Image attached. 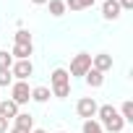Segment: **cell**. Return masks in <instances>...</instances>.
I'll return each instance as SVG.
<instances>
[{
    "mask_svg": "<svg viewBox=\"0 0 133 133\" xmlns=\"http://www.w3.org/2000/svg\"><path fill=\"white\" fill-rule=\"evenodd\" d=\"M50 84H52V97H57V99H65L71 94V76H68V71L65 68H55L52 73H50Z\"/></svg>",
    "mask_w": 133,
    "mask_h": 133,
    "instance_id": "obj_1",
    "label": "cell"
},
{
    "mask_svg": "<svg viewBox=\"0 0 133 133\" xmlns=\"http://www.w3.org/2000/svg\"><path fill=\"white\" fill-rule=\"evenodd\" d=\"M91 68V55L89 52H78V55H73V60H71V71H68V76L73 78V76H86V71Z\"/></svg>",
    "mask_w": 133,
    "mask_h": 133,
    "instance_id": "obj_2",
    "label": "cell"
},
{
    "mask_svg": "<svg viewBox=\"0 0 133 133\" xmlns=\"http://www.w3.org/2000/svg\"><path fill=\"white\" fill-rule=\"evenodd\" d=\"M11 76H13L16 81H29V78L34 76V65H31V60H13V65H11Z\"/></svg>",
    "mask_w": 133,
    "mask_h": 133,
    "instance_id": "obj_3",
    "label": "cell"
},
{
    "mask_svg": "<svg viewBox=\"0 0 133 133\" xmlns=\"http://www.w3.org/2000/svg\"><path fill=\"white\" fill-rule=\"evenodd\" d=\"M11 99L21 107V104H26L29 99H31V89H29V84L26 81H13L11 84Z\"/></svg>",
    "mask_w": 133,
    "mask_h": 133,
    "instance_id": "obj_4",
    "label": "cell"
},
{
    "mask_svg": "<svg viewBox=\"0 0 133 133\" xmlns=\"http://www.w3.org/2000/svg\"><path fill=\"white\" fill-rule=\"evenodd\" d=\"M97 110H99V104L94 102V97H81L78 104H76V112H78V117H84V120H94V117H97Z\"/></svg>",
    "mask_w": 133,
    "mask_h": 133,
    "instance_id": "obj_5",
    "label": "cell"
},
{
    "mask_svg": "<svg viewBox=\"0 0 133 133\" xmlns=\"http://www.w3.org/2000/svg\"><path fill=\"white\" fill-rule=\"evenodd\" d=\"M91 68H97L99 73H107V71H112V55H107V52L91 55Z\"/></svg>",
    "mask_w": 133,
    "mask_h": 133,
    "instance_id": "obj_6",
    "label": "cell"
},
{
    "mask_svg": "<svg viewBox=\"0 0 133 133\" xmlns=\"http://www.w3.org/2000/svg\"><path fill=\"white\" fill-rule=\"evenodd\" d=\"M120 5H117V0H104L102 3V18L104 21H117L120 18Z\"/></svg>",
    "mask_w": 133,
    "mask_h": 133,
    "instance_id": "obj_7",
    "label": "cell"
},
{
    "mask_svg": "<svg viewBox=\"0 0 133 133\" xmlns=\"http://www.w3.org/2000/svg\"><path fill=\"white\" fill-rule=\"evenodd\" d=\"M18 112H21V110H18V104H16L13 99H0V117H5V120H13Z\"/></svg>",
    "mask_w": 133,
    "mask_h": 133,
    "instance_id": "obj_8",
    "label": "cell"
},
{
    "mask_svg": "<svg viewBox=\"0 0 133 133\" xmlns=\"http://www.w3.org/2000/svg\"><path fill=\"white\" fill-rule=\"evenodd\" d=\"M31 52H34V44H13L11 50L13 60H31Z\"/></svg>",
    "mask_w": 133,
    "mask_h": 133,
    "instance_id": "obj_9",
    "label": "cell"
},
{
    "mask_svg": "<svg viewBox=\"0 0 133 133\" xmlns=\"http://www.w3.org/2000/svg\"><path fill=\"white\" fill-rule=\"evenodd\" d=\"M84 81H86V86L99 89V86L104 84V73H99L97 68H89V71H86V76H84Z\"/></svg>",
    "mask_w": 133,
    "mask_h": 133,
    "instance_id": "obj_10",
    "label": "cell"
},
{
    "mask_svg": "<svg viewBox=\"0 0 133 133\" xmlns=\"http://www.w3.org/2000/svg\"><path fill=\"white\" fill-rule=\"evenodd\" d=\"M117 115V110L112 107V104H102L99 110H97V117H99V125H104V123H110L112 117Z\"/></svg>",
    "mask_w": 133,
    "mask_h": 133,
    "instance_id": "obj_11",
    "label": "cell"
},
{
    "mask_svg": "<svg viewBox=\"0 0 133 133\" xmlns=\"http://www.w3.org/2000/svg\"><path fill=\"white\" fill-rule=\"evenodd\" d=\"M123 128H125V120L120 117V112H117L110 123H104V125H102V130H107V133H123Z\"/></svg>",
    "mask_w": 133,
    "mask_h": 133,
    "instance_id": "obj_12",
    "label": "cell"
},
{
    "mask_svg": "<svg viewBox=\"0 0 133 133\" xmlns=\"http://www.w3.org/2000/svg\"><path fill=\"white\" fill-rule=\"evenodd\" d=\"M50 97H52V91H50L47 86H34V89H31V99H34L37 104H44Z\"/></svg>",
    "mask_w": 133,
    "mask_h": 133,
    "instance_id": "obj_13",
    "label": "cell"
},
{
    "mask_svg": "<svg viewBox=\"0 0 133 133\" xmlns=\"http://www.w3.org/2000/svg\"><path fill=\"white\" fill-rule=\"evenodd\" d=\"M13 125H18V128H26V130H31V128H34V117H31L29 112H18V115L13 117Z\"/></svg>",
    "mask_w": 133,
    "mask_h": 133,
    "instance_id": "obj_14",
    "label": "cell"
},
{
    "mask_svg": "<svg viewBox=\"0 0 133 133\" xmlns=\"http://www.w3.org/2000/svg\"><path fill=\"white\" fill-rule=\"evenodd\" d=\"M65 3V11H84V8H91L94 5V0H63Z\"/></svg>",
    "mask_w": 133,
    "mask_h": 133,
    "instance_id": "obj_15",
    "label": "cell"
},
{
    "mask_svg": "<svg viewBox=\"0 0 133 133\" xmlns=\"http://www.w3.org/2000/svg\"><path fill=\"white\" fill-rule=\"evenodd\" d=\"M50 16H55V18H60L63 13H65V3H63V0H50Z\"/></svg>",
    "mask_w": 133,
    "mask_h": 133,
    "instance_id": "obj_16",
    "label": "cell"
},
{
    "mask_svg": "<svg viewBox=\"0 0 133 133\" xmlns=\"http://www.w3.org/2000/svg\"><path fill=\"white\" fill-rule=\"evenodd\" d=\"M120 117H123L125 123H133V102H130V99L123 102V107H120Z\"/></svg>",
    "mask_w": 133,
    "mask_h": 133,
    "instance_id": "obj_17",
    "label": "cell"
},
{
    "mask_svg": "<svg viewBox=\"0 0 133 133\" xmlns=\"http://www.w3.org/2000/svg\"><path fill=\"white\" fill-rule=\"evenodd\" d=\"M81 133H104V130H102L99 120H84V125H81Z\"/></svg>",
    "mask_w": 133,
    "mask_h": 133,
    "instance_id": "obj_18",
    "label": "cell"
},
{
    "mask_svg": "<svg viewBox=\"0 0 133 133\" xmlns=\"http://www.w3.org/2000/svg\"><path fill=\"white\" fill-rule=\"evenodd\" d=\"M11 65H13V55L8 50H0V71H11Z\"/></svg>",
    "mask_w": 133,
    "mask_h": 133,
    "instance_id": "obj_19",
    "label": "cell"
},
{
    "mask_svg": "<svg viewBox=\"0 0 133 133\" xmlns=\"http://www.w3.org/2000/svg\"><path fill=\"white\" fill-rule=\"evenodd\" d=\"M13 39H16V44H34V42H31V34H29L26 29H18V31L13 34Z\"/></svg>",
    "mask_w": 133,
    "mask_h": 133,
    "instance_id": "obj_20",
    "label": "cell"
},
{
    "mask_svg": "<svg viewBox=\"0 0 133 133\" xmlns=\"http://www.w3.org/2000/svg\"><path fill=\"white\" fill-rule=\"evenodd\" d=\"M11 84H13L11 71H0V86H11Z\"/></svg>",
    "mask_w": 133,
    "mask_h": 133,
    "instance_id": "obj_21",
    "label": "cell"
},
{
    "mask_svg": "<svg viewBox=\"0 0 133 133\" xmlns=\"http://www.w3.org/2000/svg\"><path fill=\"white\" fill-rule=\"evenodd\" d=\"M117 5H120V11H130L133 8V0H117Z\"/></svg>",
    "mask_w": 133,
    "mask_h": 133,
    "instance_id": "obj_22",
    "label": "cell"
},
{
    "mask_svg": "<svg viewBox=\"0 0 133 133\" xmlns=\"http://www.w3.org/2000/svg\"><path fill=\"white\" fill-rule=\"evenodd\" d=\"M34 130V128H31ZM31 130H26V128H18V125H13V128H8V133H31Z\"/></svg>",
    "mask_w": 133,
    "mask_h": 133,
    "instance_id": "obj_23",
    "label": "cell"
},
{
    "mask_svg": "<svg viewBox=\"0 0 133 133\" xmlns=\"http://www.w3.org/2000/svg\"><path fill=\"white\" fill-rule=\"evenodd\" d=\"M0 133H8V120L0 117Z\"/></svg>",
    "mask_w": 133,
    "mask_h": 133,
    "instance_id": "obj_24",
    "label": "cell"
},
{
    "mask_svg": "<svg viewBox=\"0 0 133 133\" xmlns=\"http://www.w3.org/2000/svg\"><path fill=\"white\" fill-rule=\"evenodd\" d=\"M31 3H34V5H47L50 0H31Z\"/></svg>",
    "mask_w": 133,
    "mask_h": 133,
    "instance_id": "obj_25",
    "label": "cell"
},
{
    "mask_svg": "<svg viewBox=\"0 0 133 133\" xmlns=\"http://www.w3.org/2000/svg\"><path fill=\"white\" fill-rule=\"evenodd\" d=\"M31 133H47V130H42V128H34V130H31Z\"/></svg>",
    "mask_w": 133,
    "mask_h": 133,
    "instance_id": "obj_26",
    "label": "cell"
},
{
    "mask_svg": "<svg viewBox=\"0 0 133 133\" xmlns=\"http://www.w3.org/2000/svg\"><path fill=\"white\" fill-rule=\"evenodd\" d=\"M102 3H104V0H102Z\"/></svg>",
    "mask_w": 133,
    "mask_h": 133,
    "instance_id": "obj_27",
    "label": "cell"
}]
</instances>
